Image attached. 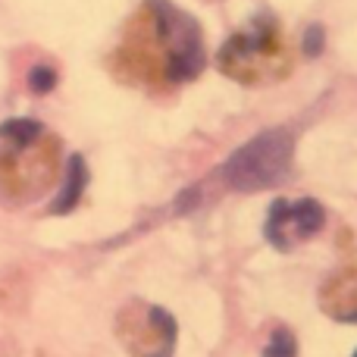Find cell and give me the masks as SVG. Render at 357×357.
I'll return each instance as SVG.
<instances>
[{"label":"cell","mask_w":357,"mask_h":357,"mask_svg":"<svg viewBox=\"0 0 357 357\" xmlns=\"http://www.w3.org/2000/svg\"><path fill=\"white\" fill-rule=\"evenodd\" d=\"M119 66L154 85H182L201 75L207 54L195 16L173 0H144L119 47Z\"/></svg>","instance_id":"cell-1"},{"label":"cell","mask_w":357,"mask_h":357,"mask_svg":"<svg viewBox=\"0 0 357 357\" xmlns=\"http://www.w3.org/2000/svg\"><path fill=\"white\" fill-rule=\"evenodd\" d=\"M54 135L35 119H10L0 126V191L31 197L54 176Z\"/></svg>","instance_id":"cell-2"},{"label":"cell","mask_w":357,"mask_h":357,"mask_svg":"<svg viewBox=\"0 0 357 357\" xmlns=\"http://www.w3.org/2000/svg\"><path fill=\"white\" fill-rule=\"evenodd\" d=\"M216 66L235 82L260 85L291 69V47L273 16H257L222 44Z\"/></svg>","instance_id":"cell-3"},{"label":"cell","mask_w":357,"mask_h":357,"mask_svg":"<svg viewBox=\"0 0 357 357\" xmlns=\"http://www.w3.org/2000/svg\"><path fill=\"white\" fill-rule=\"evenodd\" d=\"M291 154H295V138L285 129H266L254 135L248 144H241L226 163L222 178L235 191H260L273 188L289 176Z\"/></svg>","instance_id":"cell-4"},{"label":"cell","mask_w":357,"mask_h":357,"mask_svg":"<svg viewBox=\"0 0 357 357\" xmlns=\"http://www.w3.org/2000/svg\"><path fill=\"white\" fill-rule=\"evenodd\" d=\"M323 222H326V210H323L320 201L314 197H301V201H273L270 213H266L264 222V235L270 238L273 248L279 251H289L298 241L310 238L314 232H320Z\"/></svg>","instance_id":"cell-5"},{"label":"cell","mask_w":357,"mask_h":357,"mask_svg":"<svg viewBox=\"0 0 357 357\" xmlns=\"http://www.w3.org/2000/svg\"><path fill=\"white\" fill-rule=\"evenodd\" d=\"M135 333L148 335L142 339L132 354L135 357H169L176 348V320L163 307H144V314L135 320Z\"/></svg>","instance_id":"cell-6"},{"label":"cell","mask_w":357,"mask_h":357,"mask_svg":"<svg viewBox=\"0 0 357 357\" xmlns=\"http://www.w3.org/2000/svg\"><path fill=\"white\" fill-rule=\"evenodd\" d=\"M88 185V169H85V160H82L79 154H73L66 160V182H63V191L60 197H56L54 204H50V213H69V210L75 207V204L82 201V191H85Z\"/></svg>","instance_id":"cell-7"},{"label":"cell","mask_w":357,"mask_h":357,"mask_svg":"<svg viewBox=\"0 0 357 357\" xmlns=\"http://www.w3.org/2000/svg\"><path fill=\"white\" fill-rule=\"evenodd\" d=\"M295 354H298V345L289 329H276L264 348V357H295Z\"/></svg>","instance_id":"cell-8"},{"label":"cell","mask_w":357,"mask_h":357,"mask_svg":"<svg viewBox=\"0 0 357 357\" xmlns=\"http://www.w3.org/2000/svg\"><path fill=\"white\" fill-rule=\"evenodd\" d=\"M54 85H56V73H54L50 66H44V63H41V66H35V69L29 73V88H31L35 94H47Z\"/></svg>","instance_id":"cell-9"},{"label":"cell","mask_w":357,"mask_h":357,"mask_svg":"<svg viewBox=\"0 0 357 357\" xmlns=\"http://www.w3.org/2000/svg\"><path fill=\"white\" fill-rule=\"evenodd\" d=\"M320 50H323V29H320V25H310L307 35H304V54L317 56Z\"/></svg>","instance_id":"cell-10"},{"label":"cell","mask_w":357,"mask_h":357,"mask_svg":"<svg viewBox=\"0 0 357 357\" xmlns=\"http://www.w3.org/2000/svg\"><path fill=\"white\" fill-rule=\"evenodd\" d=\"M354 357H357V351H354Z\"/></svg>","instance_id":"cell-11"}]
</instances>
